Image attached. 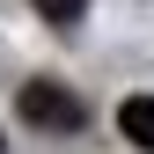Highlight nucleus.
<instances>
[{"label":"nucleus","instance_id":"f257e3e1","mask_svg":"<svg viewBox=\"0 0 154 154\" xmlns=\"http://www.w3.org/2000/svg\"><path fill=\"white\" fill-rule=\"evenodd\" d=\"M15 110H22V125H37V132H81L88 125V103L73 88H59V81H29L15 95Z\"/></svg>","mask_w":154,"mask_h":154},{"label":"nucleus","instance_id":"f03ea898","mask_svg":"<svg viewBox=\"0 0 154 154\" xmlns=\"http://www.w3.org/2000/svg\"><path fill=\"white\" fill-rule=\"evenodd\" d=\"M118 132L154 154V95H125V103H118Z\"/></svg>","mask_w":154,"mask_h":154},{"label":"nucleus","instance_id":"7ed1b4c3","mask_svg":"<svg viewBox=\"0 0 154 154\" xmlns=\"http://www.w3.org/2000/svg\"><path fill=\"white\" fill-rule=\"evenodd\" d=\"M29 8H44V22H81L88 0H29Z\"/></svg>","mask_w":154,"mask_h":154}]
</instances>
